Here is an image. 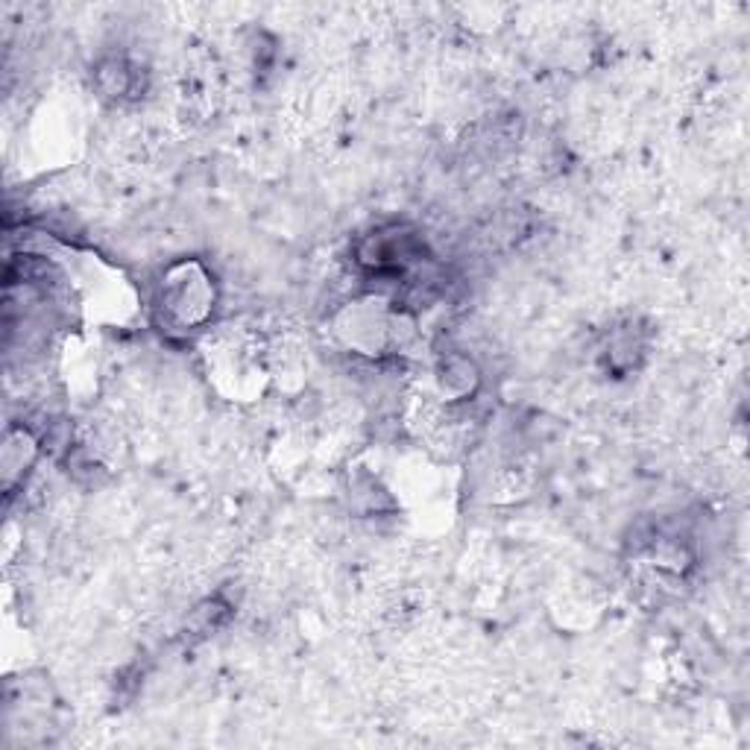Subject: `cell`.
I'll list each match as a JSON object with an SVG mask.
<instances>
[{
    "instance_id": "6da1fadb",
    "label": "cell",
    "mask_w": 750,
    "mask_h": 750,
    "mask_svg": "<svg viewBox=\"0 0 750 750\" xmlns=\"http://www.w3.org/2000/svg\"><path fill=\"white\" fill-rule=\"evenodd\" d=\"M214 282L203 264L182 262L168 270L162 282V311L168 323L176 328H196L212 317Z\"/></svg>"
},
{
    "instance_id": "7a4b0ae2",
    "label": "cell",
    "mask_w": 750,
    "mask_h": 750,
    "mask_svg": "<svg viewBox=\"0 0 750 750\" xmlns=\"http://www.w3.org/2000/svg\"><path fill=\"white\" fill-rule=\"evenodd\" d=\"M94 80H98V89L103 91L107 98L121 100L139 91L141 71H139V65H132L126 57H109L98 65Z\"/></svg>"
},
{
    "instance_id": "3957f363",
    "label": "cell",
    "mask_w": 750,
    "mask_h": 750,
    "mask_svg": "<svg viewBox=\"0 0 750 750\" xmlns=\"http://www.w3.org/2000/svg\"><path fill=\"white\" fill-rule=\"evenodd\" d=\"M440 387L443 393H449L452 399H466L473 396L475 387H478V367L466 355H449V358L440 361Z\"/></svg>"
}]
</instances>
